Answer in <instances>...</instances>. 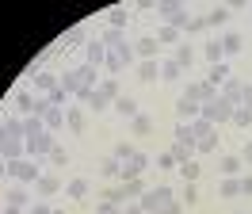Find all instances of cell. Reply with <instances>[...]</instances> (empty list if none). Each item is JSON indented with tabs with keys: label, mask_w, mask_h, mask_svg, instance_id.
<instances>
[{
	"label": "cell",
	"mask_w": 252,
	"mask_h": 214,
	"mask_svg": "<svg viewBox=\"0 0 252 214\" xmlns=\"http://www.w3.org/2000/svg\"><path fill=\"white\" fill-rule=\"evenodd\" d=\"M8 165V176L16 183H34L42 172H38V161H31V157H19V161H4Z\"/></svg>",
	"instance_id": "cell-4"
},
{
	"label": "cell",
	"mask_w": 252,
	"mask_h": 214,
	"mask_svg": "<svg viewBox=\"0 0 252 214\" xmlns=\"http://www.w3.org/2000/svg\"><path fill=\"white\" fill-rule=\"evenodd\" d=\"M50 214H65V211H50Z\"/></svg>",
	"instance_id": "cell-59"
},
{
	"label": "cell",
	"mask_w": 252,
	"mask_h": 214,
	"mask_svg": "<svg viewBox=\"0 0 252 214\" xmlns=\"http://www.w3.org/2000/svg\"><path fill=\"white\" fill-rule=\"evenodd\" d=\"M4 214H23V211H19V207H4Z\"/></svg>",
	"instance_id": "cell-58"
},
{
	"label": "cell",
	"mask_w": 252,
	"mask_h": 214,
	"mask_svg": "<svg viewBox=\"0 0 252 214\" xmlns=\"http://www.w3.org/2000/svg\"><path fill=\"white\" fill-rule=\"evenodd\" d=\"M241 195L252 199V172H241Z\"/></svg>",
	"instance_id": "cell-53"
},
{
	"label": "cell",
	"mask_w": 252,
	"mask_h": 214,
	"mask_svg": "<svg viewBox=\"0 0 252 214\" xmlns=\"http://www.w3.org/2000/svg\"><path fill=\"white\" fill-rule=\"evenodd\" d=\"M126 23H130V8H123V4H119V8H111V12H107V27L123 31Z\"/></svg>",
	"instance_id": "cell-29"
},
{
	"label": "cell",
	"mask_w": 252,
	"mask_h": 214,
	"mask_svg": "<svg viewBox=\"0 0 252 214\" xmlns=\"http://www.w3.org/2000/svg\"><path fill=\"white\" fill-rule=\"evenodd\" d=\"M145 168H149V153L134 149V157H126V161H123V176H119V180H138Z\"/></svg>",
	"instance_id": "cell-8"
},
{
	"label": "cell",
	"mask_w": 252,
	"mask_h": 214,
	"mask_svg": "<svg viewBox=\"0 0 252 214\" xmlns=\"http://www.w3.org/2000/svg\"><path fill=\"white\" fill-rule=\"evenodd\" d=\"M69 161H73V157H69L65 145H54V149H50V165H54V168H65Z\"/></svg>",
	"instance_id": "cell-43"
},
{
	"label": "cell",
	"mask_w": 252,
	"mask_h": 214,
	"mask_svg": "<svg viewBox=\"0 0 252 214\" xmlns=\"http://www.w3.org/2000/svg\"><path fill=\"white\" fill-rule=\"evenodd\" d=\"M188 126H191V134H195V142H199V138H206L210 130H218V126H210L206 119H195V122H188Z\"/></svg>",
	"instance_id": "cell-48"
},
{
	"label": "cell",
	"mask_w": 252,
	"mask_h": 214,
	"mask_svg": "<svg viewBox=\"0 0 252 214\" xmlns=\"http://www.w3.org/2000/svg\"><path fill=\"white\" fill-rule=\"evenodd\" d=\"M34 191H38L42 199H50V195H58V191H65V183H62L58 172H42V176L34 180Z\"/></svg>",
	"instance_id": "cell-10"
},
{
	"label": "cell",
	"mask_w": 252,
	"mask_h": 214,
	"mask_svg": "<svg viewBox=\"0 0 252 214\" xmlns=\"http://www.w3.org/2000/svg\"><path fill=\"white\" fill-rule=\"evenodd\" d=\"M206 84H214V88H221L225 80H229V65L225 61H218V65H206V76H203Z\"/></svg>",
	"instance_id": "cell-17"
},
{
	"label": "cell",
	"mask_w": 252,
	"mask_h": 214,
	"mask_svg": "<svg viewBox=\"0 0 252 214\" xmlns=\"http://www.w3.org/2000/svg\"><path fill=\"white\" fill-rule=\"evenodd\" d=\"M8 180V165H4V161H0V183Z\"/></svg>",
	"instance_id": "cell-57"
},
{
	"label": "cell",
	"mask_w": 252,
	"mask_h": 214,
	"mask_svg": "<svg viewBox=\"0 0 252 214\" xmlns=\"http://www.w3.org/2000/svg\"><path fill=\"white\" fill-rule=\"evenodd\" d=\"M65 126H69L73 134H80V130H84V107H65Z\"/></svg>",
	"instance_id": "cell-25"
},
{
	"label": "cell",
	"mask_w": 252,
	"mask_h": 214,
	"mask_svg": "<svg viewBox=\"0 0 252 214\" xmlns=\"http://www.w3.org/2000/svg\"><path fill=\"white\" fill-rule=\"evenodd\" d=\"M168 199H176V195H172V187H168V183H157V187H145V195L138 199V203H142L145 214H149V211H157L160 203H168Z\"/></svg>",
	"instance_id": "cell-7"
},
{
	"label": "cell",
	"mask_w": 252,
	"mask_h": 214,
	"mask_svg": "<svg viewBox=\"0 0 252 214\" xmlns=\"http://www.w3.org/2000/svg\"><path fill=\"white\" fill-rule=\"evenodd\" d=\"M218 168H221V176H241V157H221L218 161Z\"/></svg>",
	"instance_id": "cell-41"
},
{
	"label": "cell",
	"mask_w": 252,
	"mask_h": 214,
	"mask_svg": "<svg viewBox=\"0 0 252 214\" xmlns=\"http://www.w3.org/2000/svg\"><path fill=\"white\" fill-rule=\"evenodd\" d=\"M199 119H206L210 126H225V122H233V104L218 92L210 104H203V115H199Z\"/></svg>",
	"instance_id": "cell-1"
},
{
	"label": "cell",
	"mask_w": 252,
	"mask_h": 214,
	"mask_svg": "<svg viewBox=\"0 0 252 214\" xmlns=\"http://www.w3.org/2000/svg\"><path fill=\"white\" fill-rule=\"evenodd\" d=\"M221 50H225V58H237L245 42H241V35H221Z\"/></svg>",
	"instance_id": "cell-34"
},
{
	"label": "cell",
	"mask_w": 252,
	"mask_h": 214,
	"mask_svg": "<svg viewBox=\"0 0 252 214\" xmlns=\"http://www.w3.org/2000/svg\"><path fill=\"white\" fill-rule=\"evenodd\" d=\"M241 214H249V211H241Z\"/></svg>",
	"instance_id": "cell-60"
},
{
	"label": "cell",
	"mask_w": 252,
	"mask_h": 214,
	"mask_svg": "<svg viewBox=\"0 0 252 214\" xmlns=\"http://www.w3.org/2000/svg\"><path fill=\"white\" fill-rule=\"evenodd\" d=\"M229 23V8L225 4H214L210 12H206V27H225Z\"/></svg>",
	"instance_id": "cell-24"
},
{
	"label": "cell",
	"mask_w": 252,
	"mask_h": 214,
	"mask_svg": "<svg viewBox=\"0 0 252 214\" xmlns=\"http://www.w3.org/2000/svg\"><path fill=\"white\" fill-rule=\"evenodd\" d=\"M168 153H172L176 165H184V161H195V149H191V145H180V142H172V145H168Z\"/></svg>",
	"instance_id": "cell-37"
},
{
	"label": "cell",
	"mask_w": 252,
	"mask_h": 214,
	"mask_svg": "<svg viewBox=\"0 0 252 214\" xmlns=\"http://www.w3.org/2000/svg\"><path fill=\"white\" fill-rule=\"evenodd\" d=\"M107 107H111V100H107V96H99V92H95L92 100H88V107H84V111H95V115H103Z\"/></svg>",
	"instance_id": "cell-47"
},
{
	"label": "cell",
	"mask_w": 252,
	"mask_h": 214,
	"mask_svg": "<svg viewBox=\"0 0 252 214\" xmlns=\"http://www.w3.org/2000/svg\"><path fill=\"white\" fill-rule=\"evenodd\" d=\"M95 92H99V96H107L111 104H115V100L123 96V88H119V80H115V76H99V84H95Z\"/></svg>",
	"instance_id": "cell-21"
},
{
	"label": "cell",
	"mask_w": 252,
	"mask_h": 214,
	"mask_svg": "<svg viewBox=\"0 0 252 214\" xmlns=\"http://www.w3.org/2000/svg\"><path fill=\"white\" fill-rule=\"evenodd\" d=\"M27 203H31V195H27L23 187H8V207H19V211H27Z\"/></svg>",
	"instance_id": "cell-39"
},
{
	"label": "cell",
	"mask_w": 252,
	"mask_h": 214,
	"mask_svg": "<svg viewBox=\"0 0 252 214\" xmlns=\"http://www.w3.org/2000/svg\"><path fill=\"white\" fill-rule=\"evenodd\" d=\"M160 207H164V214H184V211H188L180 199H168V203H160Z\"/></svg>",
	"instance_id": "cell-52"
},
{
	"label": "cell",
	"mask_w": 252,
	"mask_h": 214,
	"mask_svg": "<svg viewBox=\"0 0 252 214\" xmlns=\"http://www.w3.org/2000/svg\"><path fill=\"white\" fill-rule=\"evenodd\" d=\"M157 15L164 19V27H176V31H184V27H188V19H191L188 4H176V0H164V4H157Z\"/></svg>",
	"instance_id": "cell-3"
},
{
	"label": "cell",
	"mask_w": 252,
	"mask_h": 214,
	"mask_svg": "<svg viewBox=\"0 0 252 214\" xmlns=\"http://www.w3.org/2000/svg\"><path fill=\"white\" fill-rule=\"evenodd\" d=\"M241 165L252 168V142H245V149H241Z\"/></svg>",
	"instance_id": "cell-55"
},
{
	"label": "cell",
	"mask_w": 252,
	"mask_h": 214,
	"mask_svg": "<svg viewBox=\"0 0 252 214\" xmlns=\"http://www.w3.org/2000/svg\"><path fill=\"white\" fill-rule=\"evenodd\" d=\"M58 142H54V134L50 130H42V134H31V138H23V157H50V149H54Z\"/></svg>",
	"instance_id": "cell-5"
},
{
	"label": "cell",
	"mask_w": 252,
	"mask_h": 214,
	"mask_svg": "<svg viewBox=\"0 0 252 214\" xmlns=\"http://www.w3.org/2000/svg\"><path fill=\"white\" fill-rule=\"evenodd\" d=\"M95 214H123V207H119V203H111V199H99Z\"/></svg>",
	"instance_id": "cell-51"
},
{
	"label": "cell",
	"mask_w": 252,
	"mask_h": 214,
	"mask_svg": "<svg viewBox=\"0 0 252 214\" xmlns=\"http://www.w3.org/2000/svg\"><path fill=\"white\" fill-rule=\"evenodd\" d=\"M46 104H50V107H62V111H65V107H73V96H69V92H65L62 84H58V88H54V92L46 96Z\"/></svg>",
	"instance_id": "cell-33"
},
{
	"label": "cell",
	"mask_w": 252,
	"mask_h": 214,
	"mask_svg": "<svg viewBox=\"0 0 252 214\" xmlns=\"http://www.w3.org/2000/svg\"><path fill=\"white\" fill-rule=\"evenodd\" d=\"M99 172H103V176H107V180H119V176H123V165H119V161H115V157H107V161H103V165H99Z\"/></svg>",
	"instance_id": "cell-44"
},
{
	"label": "cell",
	"mask_w": 252,
	"mask_h": 214,
	"mask_svg": "<svg viewBox=\"0 0 252 214\" xmlns=\"http://www.w3.org/2000/svg\"><path fill=\"white\" fill-rule=\"evenodd\" d=\"M0 138H23V119L19 115H8L0 122Z\"/></svg>",
	"instance_id": "cell-23"
},
{
	"label": "cell",
	"mask_w": 252,
	"mask_h": 214,
	"mask_svg": "<svg viewBox=\"0 0 252 214\" xmlns=\"http://www.w3.org/2000/svg\"><path fill=\"white\" fill-rule=\"evenodd\" d=\"M233 126H241V130H249V126H252V111H249V107H233Z\"/></svg>",
	"instance_id": "cell-46"
},
{
	"label": "cell",
	"mask_w": 252,
	"mask_h": 214,
	"mask_svg": "<svg viewBox=\"0 0 252 214\" xmlns=\"http://www.w3.org/2000/svg\"><path fill=\"white\" fill-rule=\"evenodd\" d=\"M130 61H134V42H119V46H111V50H107L103 69H107V76H119Z\"/></svg>",
	"instance_id": "cell-2"
},
{
	"label": "cell",
	"mask_w": 252,
	"mask_h": 214,
	"mask_svg": "<svg viewBox=\"0 0 252 214\" xmlns=\"http://www.w3.org/2000/svg\"><path fill=\"white\" fill-rule=\"evenodd\" d=\"M31 80H34V92H46V96H50L54 88H58V76H54V73H46V69H38V73H34Z\"/></svg>",
	"instance_id": "cell-22"
},
{
	"label": "cell",
	"mask_w": 252,
	"mask_h": 214,
	"mask_svg": "<svg viewBox=\"0 0 252 214\" xmlns=\"http://www.w3.org/2000/svg\"><path fill=\"white\" fill-rule=\"evenodd\" d=\"M27 214H31V211H27Z\"/></svg>",
	"instance_id": "cell-62"
},
{
	"label": "cell",
	"mask_w": 252,
	"mask_h": 214,
	"mask_svg": "<svg viewBox=\"0 0 252 214\" xmlns=\"http://www.w3.org/2000/svg\"><path fill=\"white\" fill-rule=\"evenodd\" d=\"M172 142H180V145H191V149H195V134H191L188 122H180V126L172 130Z\"/></svg>",
	"instance_id": "cell-40"
},
{
	"label": "cell",
	"mask_w": 252,
	"mask_h": 214,
	"mask_svg": "<svg viewBox=\"0 0 252 214\" xmlns=\"http://www.w3.org/2000/svg\"><path fill=\"white\" fill-rule=\"evenodd\" d=\"M203 58H206V65H218V61H225V50H221V38L218 35H210L203 42Z\"/></svg>",
	"instance_id": "cell-15"
},
{
	"label": "cell",
	"mask_w": 252,
	"mask_h": 214,
	"mask_svg": "<svg viewBox=\"0 0 252 214\" xmlns=\"http://www.w3.org/2000/svg\"><path fill=\"white\" fill-rule=\"evenodd\" d=\"M180 168V176H184V183H195L199 176H203V168H199V161H184V165H176Z\"/></svg>",
	"instance_id": "cell-36"
},
{
	"label": "cell",
	"mask_w": 252,
	"mask_h": 214,
	"mask_svg": "<svg viewBox=\"0 0 252 214\" xmlns=\"http://www.w3.org/2000/svg\"><path fill=\"white\" fill-rule=\"evenodd\" d=\"M12 104H16V111H19V119H27V115H34V104H38V96L34 92H12Z\"/></svg>",
	"instance_id": "cell-12"
},
{
	"label": "cell",
	"mask_w": 252,
	"mask_h": 214,
	"mask_svg": "<svg viewBox=\"0 0 252 214\" xmlns=\"http://www.w3.org/2000/svg\"><path fill=\"white\" fill-rule=\"evenodd\" d=\"M195 58H199V54H195V46H191V42H180V46H176V58H172V61L184 69V73H188L191 65H195Z\"/></svg>",
	"instance_id": "cell-19"
},
{
	"label": "cell",
	"mask_w": 252,
	"mask_h": 214,
	"mask_svg": "<svg viewBox=\"0 0 252 214\" xmlns=\"http://www.w3.org/2000/svg\"><path fill=\"white\" fill-rule=\"evenodd\" d=\"M176 115H180L184 122H195L199 115H203V104H195V100H188V96H180V100H176Z\"/></svg>",
	"instance_id": "cell-14"
},
{
	"label": "cell",
	"mask_w": 252,
	"mask_h": 214,
	"mask_svg": "<svg viewBox=\"0 0 252 214\" xmlns=\"http://www.w3.org/2000/svg\"><path fill=\"white\" fill-rule=\"evenodd\" d=\"M184 96H188V100H195V104H210V100L218 96V88H214V84H206V80H188Z\"/></svg>",
	"instance_id": "cell-9"
},
{
	"label": "cell",
	"mask_w": 252,
	"mask_h": 214,
	"mask_svg": "<svg viewBox=\"0 0 252 214\" xmlns=\"http://www.w3.org/2000/svg\"><path fill=\"white\" fill-rule=\"evenodd\" d=\"M65 195L69 199H84L88 195V180H84V176H73V180L65 183Z\"/></svg>",
	"instance_id": "cell-31"
},
{
	"label": "cell",
	"mask_w": 252,
	"mask_h": 214,
	"mask_svg": "<svg viewBox=\"0 0 252 214\" xmlns=\"http://www.w3.org/2000/svg\"><path fill=\"white\" fill-rule=\"evenodd\" d=\"M218 92H221V96H225V100H229L233 107H241V104H245V100L252 96V84H249V80H237V76H229V80H225Z\"/></svg>",
	"instance_id": "cell-6"
},
{
	"label": "cell",
	"mask_w": 252,
	"mask_h": 214,
	"mask_svg": "<svg viewBox=\"0 0 252 214\" xmlns=\"http://www.w3.org/2000/svg\"><path fill=\"white\" fill-rule=\"evenodd\" d=\"M130 130H134V134H153V119H149V115H145V111H138V115H134V119H130Z\"/></svg>",
	"instance_id": "cell-30"
},
{
	"label": "cell",
	"mask_w": 252,
	"mask_h": 214,
	"mask_svg": "<svg viewBox=\"0 0 252 214\" xmlns=\"http://www.w3.org/2000/svg\"><path fill=\"white\" fill-rule=\"evenodd\" d=\"M180 203H184V207H195V203H199V187H195V183H184V187H180Z\"/></svg>",
	"instance_id": "cell-42"
},
{
	"label": "cell",
	"mask_w": 252,
	"mask_h": 214,
	"mask_svg": "<svg viewBox=\"0 0 252 214\" xmlns=\"http://www.w3.org/2000/svg\"><path fill=\"white\" fill-rule=\"evenodd\" d=\"M58 84H62L69 96H77V92H80V76H77V69H65V73L58 76Z\"/></svg>",
	"instance_id": "cell-32"
},
{
	"label": "cell",
	"mask_w": 252,
	"mask_h": 214,
	"mask_svg": "<svg viewBox=\"0 0 252 214\" xmlns=\"http://www.w3.org/2000/svg\"><path fill=\"white\" fill-rule=\"evenodd\" d=\"M157 168H176V161H172V153H168V149L157 153Z\"/></svg>",
	"instance_id": "cell-54"
},
{
	"label": "cell",
	"mask_w": 252,
	"mask_h": 214,
	"mask_svg": "<svg viewBox=\"0 0 252 214\" xmlns=\"http://www.w3.org/2000/svg\"><path fill=\"white\" fill-rule=\"evenodd\" d=\"M138 80L142 84H153V80H160V61H138Z\"/></svg>",
	"instance_id": "cell-20"
},
{
	"label": "cell",
	"mask_w": 252,
	"mask_h": 214,
	"mask_svg": "<svg viewBox=\"0 0 252 214\" xmlns=\"http://www.w3.org/2000/svg\"><path fill=\"white\" fill-rule=\"evenodd\" d=\"M111 157H115V161L123 165L126 157H134V145H130V142H119V145H115V153H111Z\"/></svg>",
	"instance_id": "cell-50"
},
{
	"label": "cell",
	"mask_w": 252,
	"mask_h": 214,
	"mask_svg": "<svg viewBox=\"0 0 252 214\" xmlns=\"http://www.w3.org/2000/svg\"><path fill=\"white\" fill-rule=\"evenodd\" d=\"M153 38H157L160 46H180V31H176V27H164V23H160V31L153 35Z\"/></svg>",
	"instance_id": "cell-38"
},
{
	"label": "cell",
	"mask_w": 252,
	"mask_h": 214,
	"mask_svg": "<svg viewBox=\"0 0 252 214\" xmlns=\"http://www.w3.org/2000/svg\"><path fill=\"white\" fill-rule=\"evenodd\" d=\"M77 76H80V88H95L99 84V69L95 65H77Z\"/></svg>",
	"instance_id": "cell-27"
},
{
	"label": "cell",
	"mask_w": 252,
	"mask_h": 214,
	"mask_svg": "<svg viewBox=\"0 0 252 214\" xmlns=\"http://www.w3.org/2000/svg\"><path fill=\"white\" fill-rule=\"evenodd\" d=\"M180 76H184V69H180L176 61H160V80H164V84H176Z\"/></svg>",
	"instance_id": "cell-35"
},
{
	"label": "cell",
	"mask_w": 252,
	"mask_h": 214,
	"mask_svg": "<svg viewBox=\"0 0 252 214\" xmlns=\"http://www.w3.org/2000/svg\"><path fill=\"white\" fill-rule=\"evenodd\" d=\"M111 107H115L123 119H134V115H138V100H134V96H119V100H115Z\"/></svg>",
	"instance_id": "cell-26"
},
{
	"label": "cell",
	"mask_w": 252,
	"mask_h": 214,
	"mask_svg": "<svg viewBox=\"0 0 252 214\" xmlns=\"http://www.w3.org/2000/svg\"><path fill=\"white\" fill-rule=\"evenodd\" d=\"M123 214H145V207H142V203H126Z\"/></svg>",
	"instance_id": "cell-56"
},
{
	"label": "cell",
	"mask_w": 252,
	"mask_h": 214,
	"mask_svg": "<svg viewBox=\"0 0 252 214\" xmlns=\"http://www.w3.org/2000/svg\"><path fill=\"white\" fill-rule=\"evenodd\" d=\"M218 195H221V199H233V195H241V176H221V183H218Z\"/></svg>",
	"instance_id": "cell-28"
},
{
	"label": "cell",
	"mask_w": 252,
	"mask_h": 214,
	"mask_svg": "<svg viewBox=\"0 0 252 214\" xmlns=\"http://www.w3.org/2000/svg\"><path fill=\"white\" fill-rule=\"evenodd\" d=\"M103 61H107V46L92 38V42L84 46V65H95V69H103Z\"/></svg>",
	"instance_id": "cell-11"
},
{
	"label": "cell",
	"mask_w": 252,
	"mask_h": 214,
	"mask_svg": "<svg viewBox=\"0 0 252 214\" xmlns=\"http://www.w3.org/2000/svg\"><path fill=\"white\" fill-rule=\"evenodd\" d=\"M0 161H4V157H0Z\"/></svg>",
	"instance_id": "cell-61"
},
{
	"label": "cell",
	"mask_w": 252,
	"mask_h": 214,
	"mask_svg": "<svg viewBox=\"0 0 252 214\" xmlns=\"http://www.w3.org/2000/svg\"><path fill=\"white\" fill-rule=\"evenodd\" d=\"M184 31H188V35H203V31H206V15H191Z\"/></svg>",
	"instance_id": "cell-49"
},
{
	"label": "cell",
	"mask_w": 252,
	"mask_h": 214,
	"mask_svg": "<svg viewBox=\"0 0 252 214\" xmlns=\"http://www.w3.org/2000/svg\"><path fill=\"white\" fill-rule=\"evenodd\" d=\"M0 157L4 161H19L23 157V138H0Z\"/></svg>",
	"instance_id": "cell-16"
},
{
	"label": "cell",
	"mask_w": 252,
	"mask_h": 214,
	"mask_svg": "<svg viewBox=\"0 0 252 214\" xmlns=\"http://www.w3.org/2000/svg\"><path fill=\"white\" fill-rule=\"evenodd\" d=\"M218 149H221L218 130H210L206 138H199V142H195V157H210V153H218Z\"/></svg>",
	"instance_id": "cell-18"
},
{
	"label": "cell",
	"mask_w": 252,
	"mask_h": 214,
	"mask_svg": "<svg viewBox=\"0 0 252 214\" xmlns=\"http://www.w3.org/2000/svg\"><path fill=\"white\" fill-rule=\"evenodd\" d=\"M99 42H103V46H107V50H111V46L126 42V35H123V31H115V27H107V31H103V35H99Z\"/></svg>",
	"instance_id": "cell-45"
},
{
	"label": "cell",
	"mask_w": 252,
	"mask_h": 214,
	"mask_svg": "<svg viewBox=\"0 0 252 214\" xmlns=\"http://www.w3.org/2000/svg\"><path fill=\"white\" fill-rule=\"evenodd\" d=\"M157 38H153V35H142V38H138V42H134V58L138 61H153L157 58Z\"/></svg>",
	"instance_id": "cell-13"
}]
</instances>
